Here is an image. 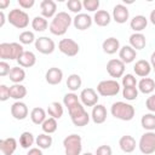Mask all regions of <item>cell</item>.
I'll return each instance as SVG.
<instances>
[{
  "instance_id": "e575fe53",
  "label": "cell",
  "mask_w": 155,
  "mask_h": 155,
  "mask_svg": "<svg viewBox=\"0 0 155 155\" xmlns=\"http://www.w3.org/2000/svg\"><path fill=\"white\" fill-rule=\"evenodd\" d=\"M52 142H53L52 137H51L50 134H47V133H41V134H39V136L36 137V139H35V143H36L38 148H40L41 150L51 148Z\"/></svg>"
},
{
  "instance_id": "60d3db41",
  "label": "cell",
  "mask_w": 155,
  "mask_h": 155,
  "mask_svg": "<svg viewBox=\"0 0 155 155\" xmlns=\"http://www.w3.org/2000/svg\"><path fill=\"white\" fill-rule=\"evenodd\" d=\"M24 52V48L22 44L18 42H11V59H18Z\"/></svg>"
},
{
  "instance_id": "6f0895ef",
  "label": "cell",
  "mask_w": 155,
  "mask_h": 155,
  "mask_svg": "<svg viewBox=\"0 0 155 155\" xmlns=\"http://www.w3.org/2000/svg\"><path fill=\"white\" fill-rule=\"evenodd\" d=\"M82 155H94V154H92V153H85V154H82Z\"/></svg>"
},
{
  "instance_id": "44dd1931",
  "label": "cell",
  "mask_w": 155,
  "mask_h": 155,
  "mask_svg": "<svg viewBox=\"0 0 155 155\" xmlns=\"http://www.w3.org/2000/svg\"><path fill=\"white\" fill-rule=\"evenodd\" d=\"M136 145H137L136 139L130 134H125L119 139V147L124 153H127V154L132 153L136 149Z\"/></svg>"
},
{
  "instance_id": "681fc988",
  "label": "cell",
  "mask_w": 155,
  "mask_h": 155,
  "mask_svg": "<svg viewBox=\"0 0 155 155\" xmlns=\"http://www.w3.org/2000/svg\"><path fill=\"white\" fill-rule=\"evenodd\" d=\"M10 71H11L10 64L5 61H1L0 62V76H6L10 74Z\"/></svg>"
},
{
  "instance_id": "4fadbf2b",
  "label": "cell",
  "mask_w": 155,
  "mask_h": 155,
  "mask_svg": "<svg viewBox=\"0 0 155 155\" xmlns=\"http://www.w3.org/2000/svg\"><path fill=\"white\" fill-rule=\"evenodd\" d=\"M29 114L28 107L25 103L21 102V101H16L12 105H11V115L16 119V120H24Z\"/></svg>"
},
{
  "instance_id": "603a6c76",
  "label": "cell",
  "mask_w": 155,
  "mask_h": 155,
  "mask_svg": "<svg viewBox=\"0 0 155 155\" xmlns=\"http://www.w3.org/2000/svg\"><path fill=\"white\" fill-rule=\"evenodd\" d=\"M147 25H148V18L143 15L134 16L130 22V27L134 33H140L147 28Z\"/></svg>"
},
{
  "instance_id": "3957f363",
  "label": "cell",
  "mask_w": 155,
  "mask_h": 155,
  "mask_svg": "<svg viewBox=\"0 0 155 155\" xmlns=\"http://www.w3.org/2000/svg\"><path fill=\"white\" fill-rule=\"evenodd\" d=\"M68 113H69V116H70L71 122L76 127H84V126H86L90 122V117L91 116L85 110V108H84V105L81 103H78L76 105H74L73 108H70L68 110Z\"/></svg>"
},
{
  "instance_id": "816d5d0a",
  "label": "cell",
  "mask_w": 155,
  "mask_h": 155,
  "mask_svg": "<svg viewBox=\"0 0 155 155\" xmlns=\"http://www.w3.org/2000/svg\"><path fill=\"white\" fill-rule=\"evenodd\" d=\"M27 155H44L42 150L40 148H30L27 153Z\"/></svg>"
},
{
  "instance_id": "c3c4849f",
  "label": "cell",
  "mask_w": 155,
  "mask_h": 155,
  "mask_svg": "<svg viewBox=\"0 0 155 155\" xmlns=\"http://www.w3.org/2000/svg\"><path fill=\"white\" fill-rule=\"evenodd\" d=\"M145 107L150 113H155V93H151L147 101H145Z\"/></svg>"
},
{
  "instance_id": "9a60e30c",
  "label": "cell",
  "mask_w": 155,
  "mask_h": 155,
  "mask_svg": "<svg viewBox=\"0 0 155 155\" xmlns=\"http://www.w3.org/2000/svg\"><path fill=\"white\" fill-rule=\"evenodd\" d=\"M130 17V12H128V8L122 5V4H117L114 6L113 8V19L119 23V24H124L127 22Z\"/></svg>"
},
{
  "instance_id": "ab89813d",
  "label": "cell",
  "mask_w": 155,
  "mask_h": 155,
  "mask_svg": "<svg viewBox=\"0 0 155 155\" xmlns=\"http://www.w3.org/2000/svg\"><path fill=\"white\" fill-rule=\"evenodd\" d=\"M122 97L126 101H134L138 97V88L137 87H124Z\"/></svg>"
},
{
  "instance_id": "2e32d148",
  "label": "cell",
  "mask_w": 155,
  "mask_h": 155,
  "mask_svg": "<svg viewBox=\"0 0 155 155\" xmlns=\"http://www.w3.org/2000/svg\"><path fill=\"white\" fill-rule=\"evenodd\" d=\"M107 116H108V111H107V108L103 104H96L92 108L91 119L94 124H97V125L103 124L107 120Z\"/></svg>"
},
{
  "instance_id": "d6a6232c",
  "label": "cell",
  "mask_w": 155,
  "mask_h": 155,
  "mask_svg": "<svg viewBox=\"0 0 155 155\" xmlns=\"http://www.w3.org/2000/svg\"><path fill=\"white\" fill-rule=\"evenodd\" d=\"M48 22L46 18H44L42 16H36L31 19V28L35 30V31H45L47 28H48Z\"/></svg>"
},
{
  "instance_id": "8fae6325",
  "label": "cell",
  "mask_w": 155,
  "mask_h": 155,
  "mask_svg": "<svg viewBox=\"0 0 155 155\" xmlns=\"http://www.w3.org/2000/svg\"><path fill=\"white\" fill-rule=\"evenodd\" d=\"M125 63L120 59H110L107 63V71L111 78H122L124 73H125Z\"/></svg>"
},
{
  "instance_id": "e0dca14e",
  "label": "cell",
  "mask_w": 155,
  "mask_h": 155,
  "mask_svg": "<svg viewBox=\"0 0 155 155\" xmlns=\"http://www.w3.org/2000/svg\"><path fill=\"white\" fill-rule=\"evenodd\" d=\"M45 80L48 85H58L63 80V71L57 67H52L46 71Z\"/></svg>"
},
{
  "instance_id": "bcb514c9",
  "label": "cell",
  "mask_w": 155,
  "mask_h": 155,
  "mask_svg": "<svg viewBox=\"0 0 155 155\" xmlns=\"http://www.w3.org/2000/svg\"><path fill=\"white\" fill-rule=\"evenodd\" d=\"M94 155H113V150L109 145L104 144V145H99L96 149V154Z\"/></svg>"
},
{
  "instance_id": "db71d44e",
  "label": "cell",
  "mask_w": 155,
  "mask_h": 155,
  "mask_svg": "<svg viewBox=\"0 0 155 155\" xmlns=\"http://www.w3.org/2000/svg\"><path fill=\"white\" fill-rule=\"evenodd\" d=\"M5 13H4V11H0V28L1 27H4V24H5Z\"/></svg>"
},
{
  "instance_id": "f546056e",
  "label": "cell",
  "mask_w": 155,
  "mask_h": 155,
  "mask_svg": "<svg viewBox=\"0 0 155 155\" xmlns=\"http://www.w3.org/2000/svg\"><path fill=\"white\" fill-rule=\"evenodd\" d=\"M8 78H10V80L13 84H21L25 79V71L19 65L18 67H12L11 68V71L8 74Z\"/></svg>"
},
{
  "instance_id": "836d02e7",
  "label": "cell",
  "mask_w": 155,
  "mask_h": 155,
  "mask_svg": "<svg viewBox=\"0 0 155 155\" xmlns=\"http://www.w3.org/2000/svg\"><path fill=\"white\" fill-rule=\"evenodd\" d=\"M82 85V80L80 78V75L78 74H70L67 79V87L68 90H70L71 92L78 91Z\"/></svg>"
},
{
  "instance_id": "b9f144b4",
  "label": "cell",
  "mask_w": 155,
  "mask_h": 155,
  "mask_svg": "<svg viewBox=\"0 0 155 155\" xmlns=\"http://www.w3.org/2000/svg\"><path fill=\"white\" fill-rule=\"evenodd\" d=\"M0 58L2 61H11V42H1L0 44Z\"/></svg>"
},
{
  "instance_id": "d4e9b609",
  "label": "cell",
  "mask_w": 155,
  "mask_h": 155,
  "mask_svg": "<svg viewBox=\"0 0 155 155\" xmlns=\"http://www.w3.org/2000/svg\"><path fill=\"white\" fill-rule=\"evenodd\" d=\"M128 41H130V46L132 48H134L136 51L143 50L145 47V45H147V39L142 33H133L130 36Z\"/></svg>"
},
{
  "instance_id": "f6af8a7d",
  "label": "cell",
  "mask_w": 155,
  "mask_h": 155,
  "mask_svg": "<svg viewBox=\"0 0 155 155\" xmlns=\"http://www.w3.org/2000/svg\"><path fill=\"white\" fill-rule=\"evenodd\" d=\"M82 7L88 12H97L99 7V0H84Z\"/></svg>"
},
{
  "instance_id": "6da1fadb",
  "label": "cell",
  "mask_w": 155,
  "mask_h": 155,
  "mask_svg": "<svg viewBox=\"0 0 155 155\" xmlns=\"http://www.w3.org/2000/svg\"><path fill=\"white\" fill-rule=\"evenodd\" d=\"M71 23H73V18L69 16V13L61 11L52 18L48 29L53 35L62 36L67 33V30L71 25Z\"/></svg>"
},
{
  "instance_id": "4dcf8cb0",
  "label": "cell",
  "mask_w": 155,
  "mask_h": 155,
  "mask_svg": "<svg viewBox=\"0 0 155 155\" xmlns=\"http://www.w3.org/2000/svg\"><path fill=\"white\" fill-rule=\"evenodd\" d=\"M63 113H64V109H63V105L59 103V102H52L48 104V108H47V114L50 115V117H53V119H61L63 116Z\"/></svg>"
},
{
  "instance_id": "680465c9",
  "label": "cell",
  "mask_w": 155,
  "mask_h": 155,
  "mask_svg": "<svg viewBox=\"0 0 155 155\" xmlns=\"http://www.w3.org/2000/svg\"><path fill=\"white\" fill-rule=\"evenodd\" d=\"M154 70H155V69H154Z\"/></svg>"
},
{
  "instance_id": "9c48e42d",
  "label": "cell",
  "mask_w": 155,
  "mask_h": 155,
  "mask_svg": "<svg viewBox=\"0 0 155 155\" xmlns=\"http://www.w3.org/2000/svg\"><path fill=\"white\" fill-rule=\"evenodd\" d=\"M35 48L42 54H51L56 48V44L48 36H40L35 41Z\"/></svg>"
},
{
  "instance_id": "8d00e7d4",
  "label": "cell",
  "mask_w": 155,
  "mask_h": 155,
  "mask_svg": "<svg viewBox=\"0 0 155 155\" xmlns=\"http://www.w3.org/2000/svg\"><path fill=\"white\" fill-rule=\"evenodd\" d=\"M57 127H58V124H57V120L53 119V117H47L44 124L41 125V128L44 131V133H47V134H52L53 132L57 131Z\"/></svg>"
},
{
  "instance_id": "83f0119b",
  "label": "cell",
  "mask_w": 155,
  "mask_h": 155,
  "mask_svg": "<svg viewBox=\"0 0 155 155\" xmlns=\"http://www.w3.org/2000/svg\"><path fill=\"white\" fill-rule=\"evenodd\" d=\"M27 96V87L22 84H13L10 86V97L16 101H21Z\"/></svg>"
},
{
  "instance_id": "ee69618b",
  "label": "cell",
  "mask_w": 155,
  "mask_h": 155,
  "mask_svg": "<svg viewBox=\"0 0 155 155\" xmlns=\"http://www.w3.org/2000/svg\"><path fill=\"white\" fill-rule=\"evenodd\" d=\"M121 84H122L124 87H136V86L138 85L136 76L132 75V74H126V75H124Z\"/></svg>"
},
{
  "instance_id": "7dc6e473",
  "label": "cell",
  "mask_w": 155,
  "mask_h": 155,
  "mask_svg": "<svg viewBox=\"0 0 155 155\" xmlns=\"http://www.w3.org/2000/svg\"><path fill=\"white\" fill-rule=\"evenodd\" d=\"M10 97V87H7L6 85H0V101L1 102H5L7 101Z\"/></svg>"
},
{
  "instance_id": "9f6ffc18",
  "label": "cell",
  "mask_w": 155,
  "mask_h": 155,
  "mask_svg": "<svg viewBox=\"0 0 155 155\" xmlns=\"http://www.w3.org/2000/svg\"><path fill=\"white\" fill-rule=\"evenodd\" d=\"M150 64H151V67L155 69V51L151 53V56H150Z\"/></svg>"
},
{
  "instance_id": "11a10c76",
  "label": "cell",
  "mask_w": 155,
  "mask_h": 155,
  "mask_svg": "<svg viewBox=\"0 0 155 155\" xmlns=\"http://www.w3.org/2000/svg\"><path fill=\"white\" fill-rule=\"evenodd\" d=\"M149 19H150V22H151V24H154L155 25V8L150 12V16H149Z\"/></svg>"
},
{
  "instance_id": "ffe728a7",
  "label": "cell",
  "mask_w": 155,
  "mask_h": 155,
  "mask_svg": "<svg viewBox=\"0 0 155 155\" xmlns=\"http://www.w3.org/2000/svg\"><path fill=\"white\" fill-rule=\"evenodd\" d=\"M151 64L150 62L145 61V59H139L136 62L134 67H133V70L136 73L137 76H140V78H147L150 71H151Z\"/></svg>"
},
{
  "instance_id": "30bf717a",
  "label": "cell",
  "mask_w": 155,
  "mask_h": 155,
  "mask_svg": "<svg viewBox=\"0 0 155 155\" xmlns=\"http://www.w3.org/2000/svg\"><path fill=\"white\" fill-rule=\"evenodd\" d=\"M80 102L84 107H94L96 104H98V93L92 88V87H87L84 88L80 93Z\"/></svg>"
},
{
  "instance_id": "d590c367",
  "label": "cell",
  "mask_w": 155,
  "mask_h": 155,
  "mask_svg": "<svg viewBox=\"0 0 155 155\" xmlns=\"http://www.w3.org/2000/svg\"><path fill=\"white\" fill-rule=\"evenodd\" d=\"M35 139H36V138H34V136H33L31 132L25 131V132H23V133L19 136V145H21L23 149H30L31 145L35 143Z\"/></svg>"
},
{
  "instance_id": "f35d334b",
  "label": "cell",
  "mask_w": 155,
  "mask_h": 155,
  "mask_svg": "<svg viewBox=\"0 0 155 155\" xmlns=\"http://www.w3.org/2000/svg\"><path fill=\"white\" fill-rule=\"evenodd\" d=\"M18 39H19V42H21L22 45H30V44H33V42L36 41L34 33L30 31V30H24V31H22V33L19 34Z\"/></svg>"
},
{
  "instance_id": "74e56055",
  "label": "cell",
  "mask_w": 155,
  "mask_h": 155,
  "mask_svg": "<svg viewBox=\"0 0 155 155\" xmlns=\"http://www.w3.org/2000/svg\"><path fill=\"white\" fill-rule=\"evenodd\" d=\"M78 103H80V97H78L76 93L69 92V93L64 94V97H63V104H64V107H67L68 110L70 108H73L74 105H76Z\"/></svg>"
},
{
  "instance_id": "5bb4252c",
  "label": "cell",
  "mask_w": 155,
  "mask_h": 155,
  "mask_svg": "<svg viewBox=\"0 0 155 155\" xmlns=\"http://www.w3.org/2000/svg\"><path fill=\"white\" fill-rule=\"evenodd\" d=\"M40 11L44 18H53L57 15V5L53 0H42L40 2Z\"/></svg>"
},
{
  "instance_id": "ba28073f",
  "label": "cell",
  "mask_w": 155,
  "mask_h": 155,
  "mask_svg": "<svg viewBox=\"0 0 155 155\" xmlns=\"http://www.w3.org/2000/svg\"><path fill=\"white\" fill-rule=\"evenodd\" d=\"M58 50L68 57H75L79 53L80 47L79 44L73 39H62L58 42Z\"/></svg>"
},
{
  "instance_id": "52a82bcc",
  "label": "cell",
  "mask_w": 155,
  "mask_h": 155,
  "mask_svg": "<svg viewBox=\"0 0 155 155\" xmlns=\"http://www.w3.org/2000/svg\"><path fill=\"white\" fill-rule=\"evenodd\" d=\"M120 92V84L114 80H102L97 85V93L103 97H113Z\"/></svg>"
},
{
  "instance_id": "f907efd6",
  "label": "cell",
  "mask_w": 155,
  "mask_h": 155,
  "mask_svg": "<svg viewBox=\"0 0 155 155\" xmlns=\"http://www.w3.org/2000/svg\"><path fill=\"white\" fill-rule=\"evenodd\" d=\"M35 1L34 0H18V5L19 7L24 8V10H28V8H31L34 6Z\"/></svg>"
},
{
  "instance_id": "ac0fdd59",
  "label": "cell",
  "mask_w": 155,
  "mask_h": 155,
  "mask_svg": "<svg viewBox=\"0 0 155 155\" xmlns=\"http://www.w3.org/2000/svg\"><path fill=\"white\" fill-rule=\"evenodd\" d=\"M137 57V51L132 48L130 45H125L119 51V59L122 61L125 64L132 63Z\"/></svg>"
},
{
  "instance_id": "8992f818",
  "label": "cell",
  "mask_w": 155,
  "mask_h": 155,
  "mask_svg": "<svg viewBox=\"0 0 155 155\" xmlns=\"http://www.w3.org/2000/svg\"><path fill=\"white\" fill-rule=\"evenodd\" d=\"M138 148L140 153L144 155L154 154L155 153V132L147 131L145 133H143L138 142Z\"/></svg>"
},
{
  "instance_id": "7a4b0ae2",
  "label": "cell",
  "mask_w": 155,
  "mask_h": 155,
  "mask_svg": "<svg viewBox=\"0 0 155 155\" xmlns=\"http://www.w3.org/2000/svg\"><path fill=\"white\" fill-rule=\"evenodd\" d=\"M110 113L115 119L122 120V121H131L134 117L136 110L134 107L126 102H115L111 104Z\"/></svg>"
},
{
  "instance_id": "484cf974",
  "label": "cell",
  "mask_w": 155,
  "mask_h": 155,
  "mask_svg": "<svg viewBox=\"0 0 155 155\" xmlns=\"http://www.w3.org/2000/svg\"><path fill=\"white\" fill-rule=\"evenodd\" d=\"M17 62L22 68H31L36 63V56L31 51H24L23 54L17 59Z\"/></svg>"
},
{
  "instance_id": "1f68e13d",
  "label": "cell",
  "mask_w": 155,
  "mask_h": 155,
  "mask_svg": "<svg viewBox=\"0 0 155 155\" xmlns=\"http://www.w3.org/2000/svg\"><path fill=\"white\" fill-rule=\"evenodd\" d=\"M140 125L147 131H155V114L154 113L144 114L140 119Z\"/></svg>"
},
{
  "instance_id": "5b68a950",
  "label": "cell",
  "mask_w": 155,
  "mask_h": 155,
  "mask_svg": "<svg viewBox=\"0 0 155 155\" xmlns=\"http://www.w3.org/2000/svg\"><path fill=\"white\" fill-rule=\"evenodd\" d=\"M7 21L10 24H12L15 28L24 29L29 25V15L19 8H13L7 15Z\"/></svg>"
},
{
  "instance_id": "7402d4cb",
  "label": "cell",
  "mask_w": 155,
  "mask_h": 155,
  "mask_svg": "<svg viewBox=\"0 0 155 155\" xmlns=\"http://www.w3.org/2000/svg\"><path fill=\"white\" fill-rule=\"evenodd\" d=\"M17 149V140L13 137H8L0 140V150L2 155H12Z\"/></svg>"
},
{
  "instance_id": "cb8c5ba5",
  "label": "cell",
  "mask_w": 155,
  "mask_h": 155,
  "mask_svg": "<svg viewBox=\"0 0 155 155\" xmlns=\"http://www.w3.org/2000/svg\"><path fill=\"white\" fill-rule=\"evenodd\" d=\"M93 22L98 25V27H107L109 25V23L111 22V16L108 11L105 10H98L97 12H94L93 16Z\"/></svg>"
},
{
  "instance_id": "f5cc1de1",
  "label": "cell",
  "mask_w": 155,
  "mask_h": 155,
  "mask_svg": "<svg viewBox=\"0 0 155 155\" xmlns=\"http://www.w3.org/2000/svg\"><path fill=\"white\" fill-rule=\"evenodd\" d=\"M8 5H10V0H0V8L1 10H5Z\"/></svg>"
},
{
  "instance_id": "4316f807",
  "label": "cell",
  "mask_w": 155,
  "mask_h": 155,
  "mask_svg": "<svg viewBox=\"0 0 155 155\" xmlns=\"http://www.w3.org/2000/svg\"><path fill=\"white\" fill-rule=\"evenodd\" d=\"M155 90V81L151 78H142L138 82V91L144 94H151Z\"/></svg>"
},
{
  "instance_id": "7c38bea8",
  "label": "cell",
  "mask_w": 155,
  "mask_h": 155,
  "mask_svg": "<svg viewBox=\"0 0 155 155\" xmlns=\"http://www.w3.org/2000/svg\"><path fill=\"white\" fill-rule=\"evenodd\" d=\"M93 23V18L87 13H79L73 18V25L78 30H86Z\"/></svg>"
},
{
  "instance_id": "277c9868",
  "label": "cell",
  "mask_w": 155,
  "mask_h": 155,
  "mask_svg": "<svg viewBox=\"0 0 155 155\" xmlns=\"http://www.w3.org/2000/svg\"><path fill=\"white\" fill-rule=\"evenodd\" d=\"M63 148L65 155H81L82 139L79 134H69L63 139Z\"/></svg>"
},
{
  "instance_id": "f1b7e54d",
  "label": "cell",
  "mask_w": 155,
  "mask_h": 155,
  "mask_svg": "<svg viewBox=\"0 0 155 155\" xmlns=\"http://www.w3.org/2000/svg\"><path fill=\"white\" fill-rule=\"evenodd\" d=\"M46 119L47 117H46L45 109H42L40 107H35V108L31 109V111H30V120H31L33 124H35V125H42Z\"/></svg>"
},
{
  "instance_id": "7bdbcfd3",
  "label": "cell",
  "mask_w": 155,
  "mask_h": 155,
  "mask_svg": "<svg viewBox=\"0 0 155 155\" xmlns=\"http://www.w3.org/2000/svg\"><path fill=\"white\" fill-rule=\"evenodd\" d=\"M67 7L70 12H74V13L79 15L80 11L82 10V2L80 0H68L67 1Z\"/></svg>"
},
{
  "instance_id": "d6986e66",
  "label": "cell",
  "mask_w": 155,
  "mask_h": 155,
  "mask_svg": "<svg viewBox=\"0 0 155 155\" xmlns=\"http://www.w3.org/2000/svg\"><path fill=\"white\" fill-rule=\"evenodd\" d=\"M102 48L103 51L107 53V54H114L116 53L117 51H120V41L114 38V36H110L108 39H105L103 42H102Z\"/></svg>"
}]
</instances>
